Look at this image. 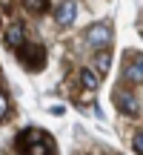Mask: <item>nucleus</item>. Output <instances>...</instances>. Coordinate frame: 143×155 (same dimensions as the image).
Returning <instances> with one entry per match:
<instances>
[{
    "label": "nucleus",
    "mask_w": 143,
    "mask_h": 155,
    "mask_svg": "<svg viewBox=\"0 0 143 155\" xmlns=\"http://www.w3.org/2000/svg\"><path fill=\"white\" fill-rule=\"evenodd\" d=\"M34 138V129H23L20 135L14 138V147L20 155H52V144L49 141H32Z\"/></svg>",
    "instance_id": "nucleus-1"
},
{
    "label": "nucleus",
    "mask_w": 143,
    "mask_h": 155,
    "mask_svg": "<svg viewBox=\"0 0 143 155\" xmlns=\"http://www.w3.org/2000/svg\"><path fill=\"white\" fill-rule=\"evenodd\" d=\"M17 58H20V63L26 69H32V72H37V69L46 66V49L40 43H26L20 52H17Z\"/></svg>",
    "instance_id": "nucleus-2"
},
{
    "label": "nucleus",
    "mask_w": 143,
    "mask_h": 155,
    "mask_svg": "<svg viewBox=\"0 0 143 155\" xmlns=\"http://www.w3.org/2000/svg\"><path fill=\"white\" fill-rule=\"evenodd\" d=\"M115 106L123 112V115H129V118H138L140 115V101H138V95L132 92V89H115Z\"/></svg>",
    "instance_id": "nucleus-3"
},
{
    "label": "nucleus",
    "mask_w": 143,
    "mask_h": 155,
    "mask_svg": "<svg viewBox=\"0 0 143 155\" xmlns=\"http://www.w3.org/2000/svg\"><path fill=\"white\" fill-rule=\"evenodd\" d=\"M123 78H126L129 83H143V52L129 55L126 66H123Z\"/></svg>",
    "instance_id": "nucleus-4"
},
{
    "label": "nucleus",
    "mask_w": 143,
    "mask_h": 155,
    "mask_svg": "<svg viewBox=\"0 0 143 155\" xmlns=\"http://www.w3.org/2000/svg\"><path fill=\"white\" fill-rule=\"evenodd\" d=\"M86 40L92 46H109L112 43V29H109V23H94V26H89Z\"/></svg>",
    "instance_id": "nucleus-5"
},
{
    "label": "nucleus",
    "mask_w": 143,
    "mask_h": 155,
    "mask_svg": "<svg viewBox=\"0 0 143 155\" xmlns=\"http://www.w3.org/2000/svg\"><path fill=\"white\" fill-rule=\"evenodd\" d=\"M6 43L11 46V49L20 52L23 46H26V32H23V23H9V29H6Z\"/></svg>",
    "instance_id": "nucleus-6"
},
{
    "label": "nucleus",
    "mask_w": 143,
    "mask_h": 155,
    "mask_svg": "<svg viewBox=\"0 0 143 155\" xmlns=\"http://www.w3.org/2000/svg\"><path fill=\"white\" fill-rule=\"evenodd\" d=\"M75 17H77V3H69V0H66V3H60L55 9V20L60 23V26H69Z\"/></svg>",
    "instance_id": "nucleus-7"
},
{
    "label": "nucleus",
    "mask_w": 143,
    "mask_h": 155,
    "mask_svg": "<svg viewBox=\"0 0 143 155\" xmlns=\"http://www.w3.org/2000/svg\"><path fill=\"white\" fill-rule=\"evenodd\" d=\"M77 83H80L86 92H94V89L100 86V75L94 72V69H80V72H77Z\"/></svg>",
    "instance_id": "nucleus-8"
},
{
    "label": "nucleus",
    "mask_w": 143,
    "mask_h": 155,
    "mask_svg": "<svg viewBox=\"0 0 143 155\" xmlns=\"http://www.w3.org/2000/svg\"><path fill=\"white\" fill-rule=\"evenodd\" d=\"M109 63H112V55H109V49H100V52H97V58H94V66H97L94 72H97L100 78H103L106 72H109Z\"/></svg>",
    "instance_id": "nucleus-9"
},
{
    "label": "nucleus",
    "mask_w": 143,
    "mask_h": 155,
    "mask_svg": "<svg viewBox=\"0 0 143 155\" xmlns=\"http://www.w3.org/2000/svg\"><path fill=\"white\" fill-rule=\"evenodd\" d=\"M26 9H29V12H37V15H40V12L49 9V3H46V0H26Z\"/></svg>",
    "instance_id": "nucleus-10"
},
{
    "label": "nucleus",
    "mask_w": 143,
    "mask_h": 155,
    "mask_svg": "<svg viewBox=\"0 0 143 155\" xmlns=\"http://www.w3.org/2000/svg\"><path fill=\"white\" fill-rule=\"evenodd\" d=\"M132 147H135V152H138V155H143V129L132 138Z\"/></svg>",
    "instance_id": "nucleus-11"
},
{
    "label": "nucleus",
    "mask_w": 143,
    "mask_h": 155,
    "mask_svg": "<svg viewBox=\"0 0 143 155\" xmlns=\"http://www.w3.org/2000/svg\"><path fill=\"white\" fill-rule=\"evenodd\" d=\"M6 112H9V101H6V95L0 92V121L6 118Z\"/></svg>",
    "instance_id": "nucleus-12"
},
{
    "label": "nucleus",
    "mask_w": 143,
    "mask_h": 155,
    "mask_svg": "<svg viewBox=\"0 0 143 155\" xmlns=\"http://www.w3.org/2000/svg\"><path fill=\"white\" fill-rule=\"evenodd\" d=\"M140 35H143V29H140Z\"/></svg>",
    "instance_id": "nucleus-13"
}]
</instances>
